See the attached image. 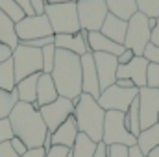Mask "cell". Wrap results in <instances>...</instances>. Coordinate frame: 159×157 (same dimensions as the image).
Masks as SVG:
<instances>
[{"instance_id": "db71d44e", "label": "cell", "mask_w": 159, "mask_h": 157, "mask_svg": "<svg viewBox=\"0 0 159 157\" xmlns=\"http://www.w3.org/2000/svg\"><path fill=\"white\" fill-rule=\"evenodd\" d=\"M157 124H159V117H157Z\"/></svg>"}, {"instance_id": "8fae6325", "label": "cell", "mask_w": 159, "mask_h": 157, "mask_svg": "<svg viewBox=\"0 0 159 157\" xmlns=\"http://www.w3.org/2000/svg\"><path fill=\"white\" fill-rule=\"evenodd\" d=\"M15 32H17L19 43H26V41H34V39L54 35L52 26H50L46 15H30V17H24L20 22L15 24Z\"/></svg>"}, {"instance_id": "ee69618b", "label": "cell", "mask_w": 159, "mask_h": 157, "mask_svg": "<svg viewBox=\"0 0 159 157\" xmlns=\"http://www.w3.org/2000/svg\"><path fill=\"white\" fill-rule=\"evenodd\" d=\"M11 54H13V50H11L9 46H6L4 43H0V63H2V61H6V59H9V57H11Z\"/></svg>"}, {"instance_id": "bcb514c9", "label": "cell", "mask_w": 159, "mask_h": 157, "mask_svg": "<svg viewBox=\"0 0 159 157\" xmlns=\"http://www.w3.org/2000/svg\"><path fill=\"white\" fill-rule=\"evenodd\" d=\"M150 43L156 44V46H159V17H157V24H156V28L152 30V39H150Z\"/></svg>"}, {"instance_id": "4fadbf2b", "label": "cell", "mask_w": 159, "mask_h": 157, "mask_svg": "<svg viewBox=\"0 0 159 157\" xmlns=\"http://www.w3.org/2000/svg\"><path fill=\"white\" fill-rule=\"evenodd\" d=\"M93 59H94V67H96V74H98V83H100V92H102L107 87L115 85L119 61H117V56L102 54V52H94Z\"/></svg>"}, {"instance_id": "2e32d148", "label": "cell", "mask_w": 159, "mask_h": 157, "mask_svg": "<svg viewBox=\"0 0 159 157\" xmlns=\"http://www.w3.org/2000/svg\"><path fill=\"white\" fill-rule=\"evenodd\" d=\"M87 34L85 30H80L78 34H67V35H54V46L57 50H67L72 52L76 56H83L89 50V43H87Z\"/></svg>"}, {"instance_id": "5bb4252c", "label": "cell", "mask_w": 159, "mask_h": 157, "mask_svg": "<svg viewBox=\"0 0 159 157\" xmlns=\"http://www.w3.org/2000/svg\"><path fill=\"white\" fill-rule=\"evenodd\" d=\"M146 67H148V61L143 56H135L128 65H119L117 79H129L137 89L146 87Z\"/></svg>"}, {"instance_id": "e575fe53", "label": "cell", "mask_w": 159, "mask_h": 157, "mask_svg": "<svg viewBox=\"0 0 159 157\" xmlns=\"http://www.w3.org/2000/svg\"><path fill=\"white\" fill-rule=\"evenodd\" d=\"M22 44H26V46H32V48H44V46H48V44H54V35H50V37H41V39H34V41H26V43H22Z\"/></svg>"}, {"instance_id": "f35d334b", "label": "cell", "mask_w": 159, "mask_h": 157, "mask_svg": "<svg viewBox=\"0 0 159 157\" xmlns=\"http://www.w3.org/2000/svg\"><path fill=\"white\" fill-rule=\"evenodd\" d=\"M0 157H20L15 154V150L11 148V144H9V141H6V142H2L0 144Z\"/></svg>"}, {"instance_id": "4316f807", "label": "cell", "mask_w": 159, "mask_h": 157, "mask_svg": "<svg viewBox=\"0 0 159 157\" xmlns=\"http://www.w3.org/2000/svg\"><path fill=\"white\" fill-rule=\"evenodd\" d=\"M124 124H126V129L133 135V137H137L139 133H141V120H139V102H137V98L131 102V105H129V109L126 111V115H124Z\"/></svg>"}, {"instance_id": "83f0119b", "label": "cell", "mask_w": 159, "mask_h": 157, "mask_svg": "<svg viewBox=\"0 0 159 157\" xmlns=\"http://www.w3.org/2000/svg\"><path fill=\"white\" fill-rule=\"evenodd\" d=\"M19 104V96L17 91H2L0 89V120L9 117V113L13 111V107Z\"/></svg>"}, {"instance_id": "d4e9b609", "label": "cell", "mask_w": 159, "mask_h": 157, "mask_svg": "<svg viewBox=\"0 0 159 157\" xmlns=\"http://www.w3.org/2000/svg\"><path fill=\"white\" fill-rule=\"evenodd\" d=\"M96 144L98 142H94L85 133H78L70 154H72V157H93L94 155V150H96Z\"/></svg>"}, {"instance_id": "7dc6e473", "label": "cell", "mask_w": 159, "mask_h": 157, "mask_svg": "<svg viewBox=\"0 0 159 157\" xmlns=\"http://www.w3.org/2000/svg\"><path fill=\"white\" fill-rule=\"evenodd\" d=\"M128 157H146V155H143V152H141V150H139V146L135 144V146L128 148Z\"/></svg>"}, {"instance_id": "8d00e7d4", "label": "cell", "mask_w": 159, "mask_h": 157, "mask_svg": "<svg viewBox=\"0 0 159 157\" xmlns=\"http://www.w3.org/2000/svg\"><path fill=\"white\" fill-rule=\"evenodd\" d=\"M69 148H65V146H52L48 152H46V155L44 157H67L69 155Z\"/></svg>"}, {"instance_id": "6da1fadb", "label": "cell", "mask_w": 159, "mask_h": 157, "mask_svg": "<svg viewBox=\"0 0 159 157\" xmlns=\"http://www.w3.org/2000/svg\"><path fill=\"white\" fill-rule=\"evenodd\" d=\"M7 120H9L11 129H13V137L20 139L28 150L43 148V142H44L48 129L44 126V120L41 117L39 109H35L32 104L19 102L13 107V111L9 113Z\"/></svg>"}, {"instance_id": "f907efd6", "label": "cell", "mask_w": 159, "mask_h": 157, "mask_svg": "<svg viewBox=\"0 0 159 157\" xmlns=\"http://www.w3.org/2000/svg\"><path fill=\"white\" fill-rule=\"evenodd\" d=\"M156 24H157V19L148 17V26H150V30H154V28H156Z\"/></svg>"}, {"instance_id": "9a60e30c", "label": "cell", "mask_w": 159, "mask_h": 157, "mask_svg": "<svg viewBox=\"0 0 159 157\" xmlns=\"http://www.w3.org/2000/svg\"><path fill=\"white\" fill-rule=\"evenodd\" d=\"M80 59H81V92L91 94L93 98L98 100V96H100V83H98V74H96L93 52L83 54Z\"/></svg>"}, {"instance_id": "9c48e42d", "label": "cell", "mask_w": 159, "mask_h": 157, "mask_svg": "<svg viewBox=\"0 0 159 157\" xmlns=\"http://www.w3.org/2000/svg\"><path fill=\"white\" fill-rule=\"evenodd\" d=\"M139 94V89L133 87V89H122L119 85H111L107 87L106 91L100 92L98 96V104L104 111H120V113H126L131 105V102L137 98Z\"/></svg>"}, {"instance_id": "484cf974", "label": "cell", "mask_w": 159, "mask_h": 157, "mask_svg": "<svg viewBox=\"0 0 159 157\" xmlns=\"http://www.w3.org/2000/svg\"><path fill=\"white\" fill-rule=\"evenodd\" d=\"M17 79H15V69H13V59H6L0 63V89L2 91H15Z\"/></svg>"}, {"instance_id": "8992f818", "label": "cell", "mask_w": 159, "mask_h": 157, "mask_svg": "<svg viewBox=\"0 0 159 157\" xmlns=\"http://www.w3.org/2000/svg\"><path fill=\"white\" fill-rule=\"evenodd\" d=\"M13 59V69H15V79L28 78L32 74H39L43 72V54L39 48H32L26 46L22 43H19V46L13 50L11 54Z\"/></svg>"}, {"instance_id": "d6a6232c", "label": "cell", "mask_w": 159, "mask_h": 157, "mask_svg": "<svg viewBox=\"0 0 159 157\" xmlns=\"http://www.w3.org/2000/svg\"><path fill=\"white\" fill-rule=\"evenodd\" d=\"M143 57H144L148 63H157L159 65V46L148 43L146 48H144V52H143Z\"/></svg>"}, {"instance_id": "7c38bea8", "label": "cell", "mask_w": 159, "mask_h": 157, "mask_svg": "<svg viewBox=\"0 0 159 157\" xmlns=\"http://www.w3.org/2000/svg\"><path fill=\"white\" fill-rule=\"evenodd\" d=\"M39 113H41V117H43V120H44V126H46L48 133H54L67 118L74 113V104L69 98L57 96L56 102L39 107Z\"/></svg>"}, {"instance_id": "e0dca14e", "label": "cell", "mask_w": 159, "mask_h": 157, "mask_svg": "<svg viewBox=\"0 0 159 157\" xmlns=\"http://www.w3.org/2000/svg\"><path fill=\"white\" fill-rule=\"evenodd\" d=\"M78 133L80 131H78V126H76V120L70 115V117L52 133V146H65V148L72 150Z\"/></svg>"}, {"instance_id": "ffe728a7", "label": "cell", "mask_w": 159, "mask_h": 157, "mask_svg": "<svg viewBox=\"0 0 159 157\" xmlns=\"http://www.w3.org/2000/svg\"><path fill=\"white\" fill-rule=\"evenodd\" d=\"M126 30H128V20H122L115 15H107L102 28H100V34L106 35L107 39L115 41L119 44H124V39H126Z\"/></svg>"}, {"instance_id": "7a4b0ae2", "label": "cell", "mask_w": 159, "mask_h": 157, "mask_svg": "<svg viewBox=\"0 0 159 157\" xmlns=\"http://www.w3.org/2000/svg\"><path fill=\"white\" fill-rule=\"evenodd\" d=\"M57 94L69 100H76L81 94V59L80 56L57 50L56 48V63L50 72Z\"/></svg>"}, {"instance_id": "ac0fdd59", "label": "cell", "mask_w": 159, "mask_h": 157, "mask_svg": "<svg viewBox=\"0 0 159 157\" xmlns=\"http://www.w3.org/2000/svg\"><path fill=\"white\" fill-rule=\"evenodd\" d=\"M87 43H89V50L94 54V52H102V54H111V56H117L126 50L124 44H119L115 41L107 39L106 35H102L100 32H89L87 34Z\"/></svg>"}, {"instance_id": "1f68e13d", "label": "cell", "mask_w": 159, "mask_h": 157, "mask_svg": "<svg viewBox=\"0 0 159 157\" xmlns=\"http://www.w3.org/2000/svg\"><path fill=\"white\" fill-rule=\"evenodd\" d=\"M146 87L159 89V65L157 63H148V67H146Z\"/></svg>"}, {"instance_id": "d590c367", "label": "cell", "mask_w": 159, "mask_h": 157, "mask_svg": "<svg viewBox=\"0 0 159 157\" xmlns=\"http://www.w3.org/2000/svg\"><path fill=\"white\" fill-rule=\"evenodd\" d=\"M9 144H11V148L15 150V154L17 155H24L26 152H28V148H26V144L20 141V139H17V137H13L11 141H9Z\"/></svg>"}, {"instance_id": "5b68a950", "label": "cell", "mask_w": 159, "mask_h": 157, "mask_svg": "<svg viewBox=\"0 0 159 157\" xmlns=\"http://www.w3.org/2000/svg\"><path fill=\"white\" fill-rule=\"evenodd\" d=\"M124 115L120 111H106L104 117V133H102V142H106L107 146H126L131 148L137 144V137H133L124 124Z\"/></svg>"}, {"instance_id": "7bdbcfd3", "label": "cell", "mask_w": 159, "mask_h": 157, "mask_svg": "<svg viewBox=\"0 0 159 157\" xmlns=\"http://www.w3.org/2000/svg\"><path fill=\"white\" fill-rule=\"evenodd\" d=\"M13 2H17V4H19V7L24 11V15H26V17L34 15V9H32V4H30V0H13Z\"/></svg>"}, {"instance_id": "30bf717a", "label": "cell", "mask_w": 159, "mask_h": 157, "mask_svg": "<svg viewBox=\"0 0 159 157\" xmlns=\"http://www.w3.org/2000/svg\"><path fill=\"white\" fill-rule=\"evenodd\" d=\"M139 102V120H141V131L148 129L157 124L159 117V89L141 87L137 94Z\"/></svg>"}, {"instance_id": "4dcf8cb0", "label": "cell", "mask_w": 159, "mask_h": 157, "mask_svg": "<svg viewBox=\"0 0 159 157\" xmlns=\"http://www.w3.org/2000/svg\"><path fill=\"white\" fill-rule=\"evenodd\" d=\"M41 54H43V72L50 74L54 69V63H56V46L48 44V46L41 48Z\"/></svg>"}, {"instance_id": "7402d4cb", "label": "cell", "mask_w": 159, "mask_h": 157, "mask_svg": "<svg viewBox=\"0 0 159 157\" xmlns=\"http://www.w3.org/2000/svg\"><path fill=\"white\" fill-rule=\"evenodd\" d=\"M107 6V11L122 20H129L131 15L137 13V4L135 0H104Z\"/></svg>"}, {"instance_id": "681fc988", "label": "cell", "mask_w": 159, "mask_h": 157, "mask_svg": "<svg viewBox=\"0 0 159 157\" xmlns=\"http://www.w3.org/2000/svg\"><path fill=\"white\" fill-rule=\"evenodd\" d=\"M69 2H78V0H46V4H69Z\"/></svg>"}, {"instance_id": "ba28073f", "label": "cell", "mask_w": 159, "mask_h": 157, "mask_svg": "<svg viewBox=\"0 0 159 157\" xmlns=\"http://www.w3.org/2000/svg\"><path fill=\"white\" fill-rule=\"evenodd\" d=\"M78 19L80 28L85 32H100L106 17L109 15L104 0H78Z\"/></svg>"}, {"instance_id": "f546056e", "label": "cell", "mask_w": 159, "mask_h": 157, "mask_svg": "<svg viewBox=\"0 0 159 157\" xmlns=\"http://www.w3.org/2000/svg\"><path fill=\"white\" fill-rule=\"evenodd\" d=\"M135 4H137L139 13L152 17V19L159 17V0H135Z\"/></svg>"}, {"instance_id": "44dd1931", "label": "cell", "mask_w": 159, "mask_h": 157, "mask_svg": "<svg viewBox=\"0 0 159 157\" xmlns=\"http://www.w3.org/2000/svg\"><path fill=\"white\" fill-rule=\"evenodd\" d=\"M39 74H32L28 78L17 81V96H19V102H24V104H35L37 100V81H39Z\"/></svg>"}, {"instance_id": "74e56055", "label": "cell", "mask_w": 159, "mask_h": 157, "mask_svg": "<svg viewBox=\"0 0 159 157\" xmlns=\"http://www.w3.org/2000/svg\"><path fill=\"white\" fill-rule=\"evenodd\" d=\"M107 157H128V148L126 146H120V144L109 146V155Z\"/></svg>"}, {"instance_id": "836d02e7", "label": "cell", "mask_w": 159, "mask_h": 157, "mask_svg": "<svg viewBox=\"0 0 159 157\" xmlns=\"http://www.w3.org/2000/svg\"><path fill=\"white\" fill-rule=\"evenodd\" d=\"M13 139V129H11V124L7 118L0 120V144L6 142V141H11Z\"/></svg>"}, {"instance_id": "277c9868", "label": "cell", "mask_w": 159, "mask_h": 157, "mask_svg": "<svg viewBox=\"0 0 159 157\" xmlns=\"http://www.w3.org/2000/svg\"><path fill=\"white\" fill-rule=\"evenodd\" d=\"M44 15L48 17V22L52 26L54 35H67V34H78L80 19L76 2L69 4H46Z\"/></svg>"}, {"instance_id": "816d5d0a", "label": "cell", "mask_w": 159, "mask_h": 157, "mask_svg": "<svg viewBox=\"0 0 159 157\" xmlns=\"http://www.w3.org/2000/svg\"><path fill=\"white\" fill-rule=\"evenodd\" d=\"M148 157H159V146H157V148H154V150L148 154Z\"/></svg>"}, {"instance_id": "3957f363", "label": "cell", "mask_w": 159, "mask_h": 157, "mask_svg": "<svg viewBox=\"0 0 159 157\" xmlns=\"http://www.w3.org/2000/svg\"><path fill=\"white\" fill-rule=\"evenodd\" d=\"M72 104H74L72 117L76 120L78 131L85 133L87 137H91L94 142H100L102 133H104L106 111L100 107L96 98H93L91 94H85V92H81L76 100H72Z\"/></svg>"}, {"instance_id": "f1b7e54d", "label": "cell", "mask_w": 159, "mask_h": 157, "mask_svg": "<svg viewBox=\"0 0 159 157\" xmlns=\"http://www.w3.org/2000/svg\"><path fill=\"white\" fill-rule=\"evenodd\" d=\"M0 11L2 13H6L15 24L17 22H20L26 15H24V11L19 7V4L17 2H13V0H0Z\"/></svg>"}, {"instance_id": "f6af8a7d", "label": "cell", "mask_w": 159, "mask_h": 157, "mask_svg": "<svg viewBox=\"0 0 159 157\" xmlns=\"http://www.w3.org/2000/svg\"><path fill=\"white\" fill-rule=\"evenodd\" d=\"M44 155H46L44 148H32V150H28L24 155H20V157H44Z\"/></svg>"}, {"instance_id": "b9f144b4", "label": "cell", "mask_w": 159, "mask_h": 157, "mask_svg": "<svg viewBox=\"0 0 159 157\" xmlns=\"http://www.w3.org/2000/svg\"><path fill=\"white\" fill-rule=\"evenodd\" d=\"M133 57H135V54H133L131 50H128V48H126V50L120 54L119 57H117V61H119V65H128V63H129Z\"/></svg>"}, {"instance_id": "603a6c76", "label": "cell", "mask_w": 159, "mask_h": 157, "mask_svg": "<svg viewBox=\"0 0 159 157\" xmlns=\"http://www.w3.org/2000/svg\"><path fill=\"white\" fill-rule=\"evenodd\" d=\"M137 146L139 150L143 152V155L148 157V154L159 146V124L148 128V129H143L139 135H137Z\"/></svg>"}, {"instance_id": "d6986e66", "label": "cell", "mask_w": 159, "mask_h": 157, "mask_svg": "<svg viewBox=\"0 0 159 157\" xmlns=\"http://www.w3.org/2000/svg\"><path fill=\"white\" fill-rule=\"evenodd\" d=\"M57 96H59V94H57V89H56V85H54L52 76L41 72L39 81H37V100H35V104H32V105H34L35 109H39L43 105H48V104L56 102Z\"/></svg>"}, {"instance_id": "f5cc1de1", "label": "cell", "mask_w": 159, "mask_h": 157, "mask_svg": "<svg viewBox=\"0 0 159 157\" xmlns=\"http://www.w3.org/2000/svg\"><path fill=\"white\" fill-rule=\"evenodd\" d=\"M67 157H72V154H70V152H69V155H67Z\"/></svg>"}, {"instance_id": "52a82bcc", "label": "cell", "mask_w": 159, "mask_h": 157, "mask_svg": "<svg viewBox=\"0 0 159 157\" xmlns=\"http://www.w3.org/2000/svg\"><path fill=\"white\" fill-rule=\"evenodd\" d=\"M150 39H152V30L148 26V17L137 11L128 20L124 48L131 50L135 56H143V52H144L146 44L150 43Z\"/></svg>"}, {"instance_id": "ab89813d", "label": "cell", "mask_w": 159, "mask_h": 157, "mask_svg": "<svg viewBox=\"0 0 159 157\" xmlns=\"http://www.w3.org/2000/svg\"><path fill=\"white\" fill-rule=\"evenodd\" d=\"M34 15H44V7H46V0H30Z\"/></svg>"}, {"instance_id": "cb8c5ba5", "label": "cell", "mask_w": 159, "mask_h": 157, "mask_svg": "<svg viewBox=\"0 0 159 157\" xmlns=\"http://www.w3.org/2000/svg\"><path fill=\"white\" fill-rule=\"evenodd\" d=\"M0 43H4L6 46H9L11 50H15L19 46V37L15 32V22L0 11Z\"/></svg>"}, {"instance_id": "c3c4849f", "label": "cell", "mask_w": 159, "mask_h": 157, "mask_svg": "<svg viewBox=\"0 0 159 157\" xmlns=\"http://www.w3.org/2000/svg\"><path fill=\"white\" fill-rule=\"evenodd\" d=\"M115 85H119V87H122V89H133V87H135L133 81H129V79H117Z\"/></svg>"}, {"instance_id": "60d3db41", "label": "cell", "mask_w": 159, "mask_h": 157, "mask_svg": "<svg viewBox=\"0 0 159 157\" xmlns=\"http://www.w3.org/2000/svg\"><path fill=\"white\" fill-rule=\"evenodd\" d=\"M107 155H109V146L100 141V142L96 144V150H94V155L93 157H107Z\"/></svg>"}]
</instances>
